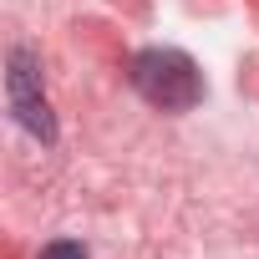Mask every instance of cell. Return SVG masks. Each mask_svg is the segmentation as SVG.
I'll return each instance as SVG.
<instances>
[{
    "instance_id": "obj_1",
    "label": "cell",
    "mask_w": 259,
    "mask_h": 259,
    "mask_svg": "<svg viewBox=\"0 0 259 259\" xmlns=\"http://www.w3.org/2000/svg\"><path fill=\"white\" fill-rule=\"evenodd\" d=\"M127 76H133V87L143 92V102H153L163 112H193L203 102V71L178 46H148V51H138Z\"/></svg>"
},
{
    "instance_id": "obj_2",
    "label": "cell",
    "mask_w": 259,
    "mask_h": 259,
    "mask_svg": "<svg viewBox=\"0 0 259 259\" xmlns=\"http://www.w3.org/2000/svg\"><path fill=\"white\" fill-rule=\"evenodd\" d=\"M6 102H11V117L31 138L56 143V117H51V102H46V87H41V61L26 46H16L6 56Z\"/></svg>"
},
{
    "instance_id": "obj_3",
    "label": "cell",
    "mask_w": 259,
    "mask_h": 259,
    "mask_svg": "<svg viewBox=\"0 0 259 259\" xmlns=\"http://www.w3.org/2000/svg\"><path fill=\"white\" fill-rule=\"evenodd\" d=\"M41 259H87V249L71 244V239H51V244L41 249Z\"/></svg>"
}]
</instances>
